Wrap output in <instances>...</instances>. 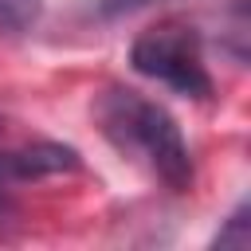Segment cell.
I'll return each instance as SVG.
<instances>
[{"mask_svg": "<svg viewBox=\"0 0 251 251\" xmlns=\"http://www.w3.org/2000/svg\"><path fill=\"white\" fill-rule=\"evenodd\" d=\"M98 122L102 133L129 157H141L173 192H184L192 184V157L176 129V122L137 90H106L98 98Z\"/></svg>", "mask_w": 251, "mask_h": 251, "instance_id": "1", "label": "cell"}, {"mask_svg": "<svg viewBox=\"0 0 251 251\" xmlns=\"http://www.w3.org/2000/svg\"><path fill=\"white\" fill-rule=\"evenodd\" d=\"M12 169L16 180H35V176H55V173H71L78 169V153L71 145H55V141H35L20 153H12Z\"/></svg>", "mask_w": 251, "mask_h": 251, "instance_id": "3", "label": "cell"}, {"mask_svg": "<svg viewBox=\"0 0 251 251\" xmlns=\"http://www.w3.org/2000/svg\"><path fill=\"white\" fill-rule=\"evenodd\" d=\"M129 63L137 75L157 78L184 98H212V75L204 71L200 35L180 20H165L141 31L129 47Z\"/></svg>", "mask_w": 251, "mask_h": 251, "instance_id": "2", "label": "cell"}, {"mask_svg": "<svg viewBox=\"0 0 251 251\" xmlns=\"http://www.w3.org/2000/svg\"><path fill=\"white\" fill-rule=\"evenodd\" d=\"M16 180V169H12V153H0V216L8 212V184Z\"/></svg>", "mask_w": 251, "mask_h": 251, "instance_id": "6", "label": "cell"}, {"mask_svg": "<svg viewBox=\"0 0 251 251\" xmlns=\"http://www.w3.org/2000/svg\"><path fill=\"white\" fill-rule=\"evenodd\" d=\"M243 224H247V208H239V212L227 220V231H220V235H216V243H220V247H227V243L243 247V243H247V231H243Z\"/></svg>", "mask_w": 251, "mask_h": 251, "instance_id": "5", "label": "cell"}, {"mask_svg": "<svg viewBox=\"0 0 251 251\" xmlns=\"http://www.w3.org/2000/svg\"><path fill=\"white\" fill-rule=\"evenodd\" d=\"M35 12H39V0H0V27L20 31L35 20Z\"/></svg>", "mask_w": 251, "mask_h": 251, "instance_id": "4", "label": "cell"}]
</instances>
